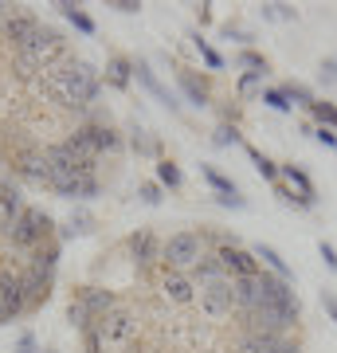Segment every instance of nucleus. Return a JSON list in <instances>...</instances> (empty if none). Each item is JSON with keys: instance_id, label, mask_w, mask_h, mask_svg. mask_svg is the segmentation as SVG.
Returning a JSON list of instances; mask_svg holds the SVG:
<instances>
[{"instance_id": "423d86ee", "label": "nucleus", "mask_w": 337, "mask_h": 353, "mask_svg": "<svg viewBox=\"0 0 337 353\" xmlns=\"http://www.w3.org/2000/svg\"><path fill=\"white\" fill-rule=\"evenodd\" d=\"M216 259H220V267H224L227 279H251V275H259L255 255L243 252V248H236V243H220V248H216Z\"/></svg>"}, {"instance_id": "f257e3e1", "label": "nucleus", "mask_w": 337, "mask_h": 353, "mask_svg": "<svg viewBox=\"0 0 337 353\" xmlns=\"http://www.w3.org/2000/svg\"><path fill=\"white\" fill-rule=\"evenodd\" d=\"M48 232H51V216L39 212V208H24L12 224H0V236L12 243L16 252H32V248H39Z\"/></svg>"}, {"instance_id": "f8f14e48", "label": "nucleus", "mask_w": 337, "mask_h": 353, "mask_svg": "<svg viewBox=\"0 0 337 353\" xmlns=\"http://www.w3.org/2000/svg\"><path fill=\"white\" fill-rule=\"evenodd\" d=\"M188 275H192V283H196V290L200 287H212V283H224V267H220V259H216V255H204V259H200L196 267H192V271H188Z\"/></svg>"}, {"instance_id": "4c0bfd02", "label": "nucleus", "mask_w": 337, "mask_h": 353, "mask_svg": "<svg viewBox=\"0 0 337 353\" xmlns=\"http://www.w3.org/2000/svg\"><path fill=\"white\" fill-rule=\"evenodd\" d=\"M322 79H329V83H337V63H325V67H322Z\"/></svg>"}, {"instance_id": "473e14b6", "label": "nucleus", "mask_w": 337, "mask_h": 353, "mask_svg": "<svg viewBox=\"0 0 337 353\" xmlns=\"http://www.w3.org/2000/svg\"><path fill=\"white\" fill-rule=\"evenodd\" d=\"M141 201L157 204V201H161V189H157V185H141Z\"/></svg>"}, {"instance_id": "ea45409f", "label": "nucleus", "mask_w": 337, "mask_h": 353, "mask_svg": "<svg viewBox=\"0 0 337 353\" xmlns=\"http://www.w3.org/2000/svg\"><path fill=\"white\" fill-rule=\"evenodd\" d=\"M0 20H8V4H0Z\"/></svg>"}, {"instance_id": "f03ea898", "label": "nucleus", "mask_w": 337, "mask_h": 353, "mask_svg": "<svg viewBox=\"0 0 337 353\" xmlns=\"http://www.w3.org/2000/svg\"><path fill=\"white\" fill-rule=\"evenodd\" d=\"M204 259V240H200L196 232H176L169 240L161 243V263L165 271H192V267Z\"/></svg>"}, {"instance_id": "b1692460", "label": "nucleus", "mask_w": 337, "mask_h": 353, "mask_svg": "<svg viewBox=\"0 0 337 353\" xmlns=\"http://www.w3.org/2000/svg\"><path fill=\"white\" fill-rule=\"evenodd\" d=\"M157 176H161L169 189H173V185H181V169H176L173 161H161V165H157Z\"/></svg>"}, {"instance_id": "0eeeda50", "label": "nucleus", "mask_w": 337, "mask_h": 353, "mask_svg": "<svg viewBox=\"0 0 337 353\" xmlns=\"http://www.w3.org/2000/svg\"><path fill=\"white\" fill-rule=\"evenodd\" d=\"M161 294H165V303L188 306L192 299H196V283H192V275H185V271H165L161 275Z\"/></svg>"}, {"instance_id": "c85d7f7f", "label": "nucleus", "mask_w": 337, "mask_h": 353, "mask_svg": "<svg viewBox=\"0 0 337 353\" xmlns=\"http://www.w3.org/2000/svg\"><path fill=\"white\" fill-rule=\"evenodd\" d=\"M287 99H298L302 106H314V99H310V90H306V87H298V83H294V87H287Z\"/></svg>"}, {"instance_id": "e433bc0d", "label": "nucleus", "mask_w": 337, "mask_h": 353, "mask_svg": "<svg viewBox=\"0 0 337 353\" xmlns=\"http://www.w3.org/2000/svg\"><path fill=\"white\" fill-rule=\"evenodd\" d=\"M322 303H325V310H329V318H334V322H337V299H334V294H325Z\"/></svg>"}, {"instance_id": "9b49d317", "label": "nucleus", "mask_w": 337, "mask_h": 353, "mask_svg": "<svg viewBox=\"0 0 337 353\" xmlns=\"http://www.w3.org/2000/svg\"><path fill=\"white\" fill-rule=\"evenodd\" d=\"M48 287H51V275H43L36 267H24V271H20V290H24L28 306L39 303V299H48Z\"/></svg>"}, {"instance_id": "ddd939ff", "label": "nucleus", "mask_w": 337, "mask_h": 353, "mask_svg": "<svg viewBox=\"0 0 337 353\" xmlns=\"http://www.w3.org/2000/svg\"><path fill=\"white\" fill-rule=\"evenodd\" d=\"M200 173H204V181H208V185H212V189L220 192V201H224V204H232V208H243V196L236 192V185H232L227 176H220V173L212 169V165H204Z\"/></svg>"}, {"instance_id": "7ed1b4c3", "label": "nucleus", "mask_w": 337, "mask_h": 353, "mask_svg": "<svg viewBox=\"0 0 337 353\" xmlns=\"http://www.w3.org/2000/svg\"><path fill=\"white\" fill-rule=\"evenodd\" d=\"M90 330L99 334L102 345H125V341L138 338V318L130 314V310H122V306H114L110 314H102L90 322Z\"/></svg>"}, {"instance_id": "c9c22d12", "label": "nucleus", "mask_w": 337, "mask_h": 353, "mask_svg": "<svg viewBox=\"0 0 337 353\" xmlns=\"http://www.w3.org/2000/svg\"><path fill=\"white\" fill-rule=\"evenodd\" d=\"M322 259H325V267H337V252L329 243H322Z\"/></svg>"}, {"instance_id": "6ab92c4d", "label": "nucleus", "mask_w": 337, "mask_h": 353, "mask_svg": "<svg viewBox=\"0 0 337 353\" xmlns=\"http://www.w3.org/2000/svg\"><path fill=\"white\" fill-rule=\"evenodd\" d=\"M181 87H185V94H188L192 102H208V87H204V79L181 71Z\"/></svg>"}, {"instance_id": "4468645a", "label": "nucleus", "mask_w": 337, "mask_h": 353, "mask_svg": "<svg viewBox=\"0 0 337 353\" xmlns=\"http://www.w3.org/2000/svg\"><path fill=\"white\" fill-rule=\"evenodd\" d=\"M48 189H55L59 196H79V189H83V176L71 173V169H51V173H48Z\"/></svg>"}, {"instance_id": "c756f323", "label": "nucleus", "mask_w": 337, "mask_h": 353, "mask_svg": "<svg viewBox=\"0 0 337 353\" xmlns=\"http://www.w3.org/2000/svg\"><path fill=\"white\" fill-rule=\"evenodd\" d=\"M232 141H239V134L232 126H220L216 130V145H232Z\"/></svg>"}, {"instance_id": "cd10ccee", "label": "nucleus", "mask_w": 337, "mask_h": 353, "mask_svg": "<svg viewBox=\"0 0 337 353\" xmlns=\"http://www.w3.org/2000/svg\"><path fill=\"white\" fill-rule=\"evenodd\" d=\"M251 161L259 165V173H263V176H278V169H275V165H271V161H267L263 153H255V150H251Z\"/></svg>"}, {"instance_id": "7c9ffc66", "label": "nucleus", "mask_w": 337, "mask_h": 353, "mask_svg": "<svg viewBox=\"0 0 337 353\" xmlns=\"http://www.w3.org/2000/svg\"><path fill=\"white\" fill-rule=\"evenodd\" d=\"M196 48H200V55H204V59H208V67H220V63H224V59H220V55H216V51L208 48V43H204V39H196Z\"/></svg>"}, {"instance_id": "bb28decb", "label": "nucleus", "mask_w": 337, "mask_h": 353, "mask_svg": "<svg viewBox=\"0 0 337 353\" xmlns=\"http://www.w3.org/2000/svg\"><path fill=\"white\" fill-rule=\"evenodd\" d=\"M239 63L251 67V75H263V71H267V67H263V59L255 55V51H243V55H239Z\"/></svg>"}, {"instance_id": "72a5a7b5", "label": "nucleus", "mask_w": 337, "mask_h": 353, "mask_svg": "<svg viewBox=\"0 0 337 353\" xmlns=\"http://www.w3.org/2000/svg\"><path fill=\"white\" fill-rule=\"evenodd\" d=\"M99 192V181L94 176H83V189H79V196H94Z\"/></svg>"}, {"instance_id": "2f4dec72", "label": "nucleus", "mask_w": 337, "mask_h": 353, "mask_svg": "<svg viewBox=\"0 0 337 353\" xmlns=\"http://www.w3.org/2000/svg\"><path fill=\"white\" fill-rule=\"evenodd\" d=\"M251 90H259V75H243L239 79V94H251Z\"/></svg>"}, {"instance_id": "393cba45", "label": "nucleus", "mask_w": 337, "mask_h": 353, "mask_svg": "<svg viewBox=\"0 0 337 353\" xmlns=\"http://www.w3.org/2000/svg\"><path fill=\"white\" fill-rule=\"evenodd\" d=\"M130 71H134V67L125 63V59H114V63H110V79L118 83V87H125V79H130Z\"/></svg>"}, {"instance_id": "39448f33", "label": "nucleus", "mask_w": 337, "mask_h": 353, "mask_svg": "<svg viewBox=\"0 0 337 353\" xmlns=\"http://www.w3.org/2000/svg\"><path fill=\"white\" fill-rule=\"evenodd\" d=\"M200 299V310L212 318V322H220V318L232 314V306H236V294H232V279H224V283H212V287H200L196 290Z\"/></svg>"}, {"instance_id": "20e7f679", "label": "nucleus", "mask_w": 337, "mask_h": 353, "mask_svg": "<svg viewBox=\"0 0 337 353\" xmlns=\"http://www.w3.org/2000/svg\"><path fill=\"white\" fill-rule=\"evenodd\" d=\"M24 310H28V299H24V290H20V271L0 267V326H8Z\"/></svg>"}, {"instance_id": "f3484780", "label": "nucleus", "mask_w": 337, "mask_h": 353, "mask_svg": "<svg viewBox=\"0 0 337 353\" xmlns=\"http://www.w3.org/2000/svg\"><path fill=\"white\" fill-rule=\"evenodd\" d=\"M255 259H267V267H271V271H275V279H283V283H287L290 279V267H287V259H278V252L275 248H255Z\"/></svg>"}, {"instance_id": "dca6fc26", "label": "nucleus", "mask_w": 337, "mask_h": 353, "mask_svg": "<svg viewBox=\"0 0 337 353\" xmlns=\"http://www.w3.org/2000/svg\"><path fill=\"white\" fill-rule=\"evenodd\" d=\"M87 130H90V141H94L99 153H114L118 145H122V138H118L110 126H87Z\"/></svg>"}, {"instance_id": "1a4fd4ad", "label": "nucleus", "mask_w": 337, "mask_h": 353, "mask_svg": "<svg viewBox=\"0 0 337 353\" xmlns=\"http://www.w3.org/2000/svg\"><path fill=\"white\" fill-rule=\"evenodd\" d=\"M16 169H20V176H28V181H43V185H48V173H51L48 153H39V150L16 153Z\"/></svg>"}, {"instance_id": "f704fd0d", "label": "nucleus", "mask_w": 337, "mask_h": 353, "mask_svg": "<svg viewBox=\"0 0 337 353\" xmlns=\"http://www.w3.org/2000/svg\"><path fill=\"white\" fill-rule=\"evenodd\" d=\"M318 141L329 145V150H337V134H329V130H318Z\"/></svg>"}, {"instance_id": "5701e85b", "label": "nucleus", "mask_w": 337, "mask_h": 353, "mask_svg": "<svg viewBox=\"0 0 337 353\" xmlns=\"http://www.w3.org/2000/svg\"><path fill=\"white\" fill-rule=\"evenodd\" d=\"M67 318H71V322H75L79 330H90V322H94V318H90V310H87L83 303H79V299H75L71 306H67Z\"/></svg>"}, {"instance_id": "a211bd4d", "label": "nucleus", "mask_w": 337, "mask_h": 353, "mask_svg": "<svg viewBox=\"0 0 337 353\" xmlns=\"http://www.w3.org/2000/svg\"><path fill=\"white\" fill-rule=\"evenodd\" d=\"M134 71H138V79H141V83H145V90H150V94H157V99H161V102H169V106H176V102H173V94H169V90H165L161 83H157V79H153V71H150V67H145V63H138V67H134Z\"/></svg>"}, {"instance_id": "4be33fe9", "label": "nucleus", "mask_w": 337, "mask_h": 353, "mask_svg": "<svg viewBox=\"0 0 337 353\" xmlns=\"http://www.w3.org/2000/svg\"><path fill=\"white\" fill-rule=\"evenodd\" d=\"M310 110H314V118L322 122V130H325V126L337 130V106H334V102H314Z\"/></svg>"}, {"instance_id": "aec40b11", "label": "nucleus", "mask_w": 337, "mask_h": 353, "mask_svg": "<svg viewBox=\"0 0 337 353\" xmlns=\"http://www.w3.org/2000/svg\"><path fill=\"white\" fill-rule=\"evenodd\" d=\"M287 181L298 189V196L302 201H314V189H310V176L302 173V169H294V165H287Z\"/></svg>"}, {"instance_id": "6e6552de", "label": "nucleus", "mask_w": 337, "mask_h": 353, "mask_svg": "<svg viewBox=\"0 0 337 353\" xmlns=\"http://www.w3.org/2000/svg\"><path fill=\"white\" fill-rule=\"evenodd\" d=\"M4 36L12 39V48H28L39 36V20L36 16H8L4 20Z\"/></svg>"}, {"instance_id": "9d476101", "label": "nucleus", "mask_w": 337, "mask_h": 353, "mask_svg": "<svg viewBox=\"0 0 337 353\" xmlns=\"http://www.w3.org/2000/svg\"><path fill=\"white\" fill-rule=\"evenodd\" d=\"M130 252H134V259H138L141 267H153L161 259V243H157L153 232H134V236H130Z\"/></svg>"}, {"instance_id": "a878e982", "label": "nucleus", "mask_w": 337, "mask_h": 353, "mask_svg": "<svg viewBox=\"0 0 337 353\" xmlns=\"http://www.w3.org/2000/svg\"><path fill=\"white\" fill-rule=\"evenodd\" d=\"M263 102H267V106H275V110H290L287 90H267V94H263Z\"/></svg>"}, {"instance_id": "58836bf2", "label": "nucleus", "mask_w": 337, "mask_h": 353, "mask_svg": "<svg viewBox=\"0 0 337 353\" xmlns=\"http://www.w3.org/2000/svg\"><path fill=\"white\" fill-rule=\"evenodd\" d=\"M20 353H36V341H32V338H20Z\"/></svg>"}, {"instance_id": "412c9836", "label": "nucleus", "mask_w": 337, "mask_h": 353, "mask_svg": "<svg viewBox=\"0 0 337 353\" xmlns=\"http://www.w3.org/2000/svg\"><path fill=\"white\" fill-rule=\"evenodd\" d=\"M63 16H67V20H71V24L79 28V32H87V36H90V32H94V20H90L87 12H79L75 4H63Z\"/></svg>"}, {"instance_id": "2eb2a0df", "label": "nucleus", "mask_w": 337, "mask_h": 353, "mask_svg": "<svg viewBox=\"0 0 337 353\" xmlns=\"http://www.w3.org/2000/svg\"><path fill=\"white\" fill-rule=\"evenodd\" d=\"M79 303H83V306L90 310V318L110 314L114 306H118V303H114V294H110V290H94V287H90V290H83V294H79Z\"/></svg>"}]
</instances>
